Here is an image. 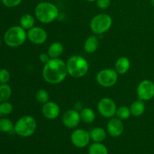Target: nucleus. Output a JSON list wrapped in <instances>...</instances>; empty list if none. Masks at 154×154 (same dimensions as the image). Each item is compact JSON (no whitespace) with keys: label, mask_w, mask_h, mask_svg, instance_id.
I'll use <instances>...</instances> for the list:
<instances>
[{"label":"nucleus","mask_w":154,"mask_h":154,"mask_svg":"<svg viewBox=\"0 0 154 154\" xmlns=\"http://www.w3.org/2000/svg\"><path fill=\"white\" fill-rule=\"evenodd\" d=\"M67 75L66 63L60 58L51 59L45 64L42 70V76L45 81L53 85L63 82Z\"/></svg>","instance_id":"f257e3e1"},{"label":"nucleus","mask_w":154,"mask_h":154,"mask_svg":"<svg viewBox=\"0 0 154 154\" xmlns=\"http://www.w3.org/2000/svg\"><path fill=\"white\" fill-rule=\"evenodd\" d=\"M60 11L54 3L48 1L41 2L35 8V16L39 22L44 24L51 23L58 18Z\"/></svg>","instance_id":"f03ea898"},{"label":"nucleus","mask_w":154,"mask_h":154,"mask_svg":"<svg viewBox=\"0 0 154 154\" xmlns=\"http://www.w3.org/2000/svg\"><path fill=\"white\" fill-rule=\"evenodd\" d=\"M68 75L74 78H81L85 76L90 69L88 61L81 55H73L66 62Z\"/></svg>","instance_id":"7ed1b4c3"},{"label":"nucleus","mask_w":154,"mask_h":154,"mask_svg":"<svg viewBox=\"0 0 154 154\" xmlns=\"http://www.w3.org/2000/svg\"><path fill=\"white\" fill-rule=\"evenodd\" d=\"M37 122L33 117L25 115L21 117L14 123V132L23 138H28L35 132Z\"/></svg>","instance_id":"20e7f679"},{"label":"nucleus","mask_w":154,"mask_h":154,"mask_svg":"<svg viewBox=\"0 0 154 154\" xmlns=\"http://www.w3.org/2000/svg\"><path fill=\"white\" fill-rule=\"evenodd\" d=\"M27 32L20 26H14L6 30L4 35V42L10 48H18L25 43Z\"/></svg>","instance_id":"39448f33"},{"label":"nucleus","mask_w":154,"mask_h":154,"mask_svg":"<svg viewBox=\"0 0 154 154\" xmlns=\"http://www.w3.org/2000/svg\"><path fill=\"white\" fill-rule=\"evenodd\" d=\"M113 24V19L109 14L101 13L92 18L90 23L91 31L95 35H102L108 32Z\"/></svg>","instance_id":"423d86ee"},{"label":"nucleus","mask_w":154,"mask_h":154,"mask_svg":"<svg viewBox=\"0 0 154 154\" xmlns=\"http://www.w3.org/2000/svg\"><path fill=\"white\" fill-rule=\"evenodd\" d=\"M118 73L114 69H104L96 75V81L103 87H111L115 85L118 80Z\"/></svg>","instance_id":"0eeeda50"},{"label":"nucleus","mask_w":154,"mask_h":154,"mask_svg":"<svg viewBox=\"0 0 154 154\" xmlns=\"http://www.w3.org/2000/svg\"><path fill=\"white\" fill-rule=\"evenodd\" d=\"M97 109L99 114L103 117L110 119L114 117L117 112V105L112 99L105 97L99 101L97 105Z\"/></svg>","instance_id":"6e6552de"},{"label":"nucleus","mask_w":154,"mask_h":154,"mask_svg":"<svg viewBox=\"0 0 154 154\" xmlns=\"http://www.w3.org/2000/svg\"><path fill=\"white\" fill-rule=\"evenodd\" d=\"M136 92L140 100H151L154 98V83L150 80H143L138 84Z\"/></svg>","instance_id":"1a4fd4ad"},{"label":"nucleus","mask_w":154,"mask_h":154,"mask_svg":"<svg viewBox=\"0 0 154 154\" xmlns=\"http://www.w3.org/2000/svg\"><path fill=\"white\" fill-rule=\"evenodd\" d=\"M71 142L78 148H84L89 145L91 140L90 132L83 129H77L71 134Z\"/></svg>","instance_id":"9d476101"},{"label":"nucleus","mask_w":154,"mask_h":154,"mask_svg":"<svg viewBox=\"0 0 154 154\" xmlns=\"http://www.w3.org/2000/svg\"><path fill=\"white\" fill-rule=\"evenodd\" d=\"M48 32L40 26L32 27L27 31V38L35 45H42L48 40Z\"/></svg>","instance_id":"9b49d317"},{"label":"nucleus","mask_w":154,"mask_h":154,"mask_svg":"<svg viewBox=\"0 0 154 154\" xmlns=\"http://www.w3.org/2000/svg\"><path fill=\"white\" fill-rule=\"evenodd\" d=\"M63 123L69 129H75L81 121L80 112L76 109H69L63 116Z\"/></svg>","instance_id":"f8f14e48"},{"label":"nucleus","mask_w":154,"mask_h":154,"mask_svg":"<svg viewBox=\"0 0 154 154\" xmlns=\"http://www.w3.org/2000/svg\"><path fill=\"white\" fill-rule=\"evenodd\" d=\"M124 125L123 120L118 117L110 118L107 123V132L112 138H118L123 134Z\"/></svg>","instance_id":"ddd939ff"},{"label":"nucleus","mask_w":154,"mask_h":154,"mask_svg":"<svg viewBox=\"0 0 154 154\" xmlns=\"http://www.w3.org/2000/svg\"><path fill=\"white\" fill-rule=\"evenodd\" d=\"M42 113L47 120H54L60 116V108L56 102L48 101L42 106Z\"/></svg>","instance_id":"4468645a"},{"label":"nucleus","mask_w":154,"mask_h":154,"mask_svg":"<svg viewBox=\"0 0 154 154\" xmlns=\"http://www.w3.org/2000/svg\"><path fill=\"white\" fill-rule=\"evenodd\" d=\"M131 66L130 60L126 57H119L115 63L114 69L118 75H124L129 70Z\"/></svg>","instance_id":"2eb2a0df"},{"label":"nucleus","mask_w":154,"mask_h":154,"mask_svg":"<svg viewBox=\"0 0 154 154\" xmlns=\"http://www.w3.org/2000/svg\"><path fill=\"white\" fill-rule=\"evenodd\" d=\"M99 42L97 36L93 35L89 36L86 39V41L84 42V49L87 54H93L97 51V49L99 48Z\"/></svg>","instance_id":"dca6fc26"},{"label":"nucleus","mask_w":154,"mask_h":154,"mask_svg":"<svg viewBox=\"0 0 154 154\" xmlns=\"http://www.w3.org/2000/svg\"><path fill=\"white\" fill-rule=\"evenodd\" d=\"M64 52V46L61 42H53L49 46L48 50V54L51 59L60 58Z\"/></svg>","instance_id":"f3484780"},{"label":"nucleus","mask_w":154,"mask_h":154,"mask_svg":"<svg viewBox=\"0 0 154 154\" xmlns=\"http://www.w3.org/2000/svg\"><path fill=\"white\" fill-rule=\"evenodd\" d=\"M90 135L93 142L102 143L107 137V131L103 128L95 127L90 131Z\"/></svg>","instance_id":"a211bd4d"},{"label":"nucleus","mask_w":154,"mask_h":154,"mask_svg":"<svg viewBox=\"0 0 154 154\" xmlns=\"http://www.w3.org/2000/svg\"><path fill=\"white\" fill-rule=\"evenodd\" d=\"M129 108H130L132 115L135 116V117H140L145 111V104H144V101L138 99V100L134 101L131 104Z\"/></svg>","instance_id":"6ab92c4d"},{"label":"nucleus","mask_w":154,"mask_h":154,"mask_svg":"<svg viewBox=\"0 0 154 154\" xmlns=\"http://www.w3.org/2000/svg\"><path fill=\"white\" fill-rule=\"evenodd\" d=\"M80 116L81 121L87 124L93 123L96 120V113L90 108H82L80 111Z\"/></svg>","instance_id":"aec40b11"},{"label":"nucleus","mask_w":154,"mask_h":154,"mask_svg":"<svg viewBox=\"0 0 154 154\" xmlns=\"http://www.w3.org/2000/svg\"><path fill=\"white\" fill-rule=\"evenodd\" d=\"M35 18L30 14H24L20 19V26L25 30H29L35 26Z\"/></svg>","instance_id":"412c9836"},{"label":"nucleus","mask_w":154,"mask_h":154,"mask_svg":"<svg viewBox=\"0 0 154 154\" xmlns=\"http://www.w3.org/2000/svg\"><path fill=\"white\" fill-rule=\"evenodd\" d=\"M89 154H108V150L102 143L93 142L88 149Z\"/></svg>","instance_id":"4be33fe9"},{"label":"nucleus","mask_w":154,"mask_h":154,"mask_svg":"<svg viewBox=\"0 0 154 154\" xmlns=\"http://www.w3.org/2000/svg\"><path fill=\"white\" fill-rule=\"evenodd\" d=\"M12 95L11 87L8 84H0V103L7 102Z\"/></svg>","instance_id":"5701e85b"},{"label":"nucleus","mask_w":154,"mask_h":154,"mask_svg":"<svg viewBox=\"0 0 154 154\" xmlns=\"http://www.w3.org/2000/svg\"><path fill=\"white\" fill-rule=\"evenodd\" d=\"M14 124L8 118L2 117L0 118V132L3 133H8L14 131Z\"/></svg>","instance_id":"b1692460"},{"label":"nucleus","mask_w":154,"mask_h":154,"mask_svg":"<svg viewBox=\"0 0 154 154\" xmlns=\"http://www.w3.org/2000/svg\"><path fill=\"white\" fill-rule=\"evenodd\" d=\"M132 115L130 111V108L126 106H121L120 108H117V112H116V116L119 119L122 120H126L130 117Z\"/></svg>","instance_id":"393cba45"},{"label":"nucleus","mask_w":154,"mask_h":154,"mask_svg":"<svg viewBox=\"0 0 154 154\" xmlns=\"http://www.w3.org/2000/svg\"><path fill=\"white\" fill-rule=\"evenodd\" d=\"M35 99L39 103L44 105V104L47 103L49 101V93H48L47 90H44V89H40V90H38L36 92Z\"/></svg>","instance_id":"a878e982"},{"label":"nucleus","mask_w":154,"mask_h":154,"mask_svg":"<svg viewBox=\"0 0 154 154\" xmlns=\"http://www.w3.org/2000/svg\"><path fill=\"white\" fill-rule=\"evenodd\" d=\"M13 109V105L8 101L0 103V110H1V113L2 115H8V114H11Z\"/></svg>","instance_id":"bb28decb"},{"label":"nucleus","mask_w":154,"mask_h":154,"mask_svg":"<svg viewBox=\"0 0 154 154\" xmlns=\"http://www.w3.org/2000/svg\"><path fill=\"white\" fill-rule=\"evenodd\" d=\"M11 79V74L6 69H0V84H8Z\"/></svg>","instance_id":"cd10ccee"},{"label":"nucleus","mask_w":154,"mask_h":154,"mask_svg":"<svg viewBox=\"0 0 154 154\" xmlns=\"http://www.w3.org/2000/svg\"><path fill=\"white\" fill-rule=\"evenodd\" d=\"M2 4L7 8H14L20 5L23 0H1Z\"/></svg>","instance_id":"c85d7f7f"},{"label":"nucleus","mask_w":154,"mask_h":154,"mask_svg":"<svg viewBox=\"0 0 154 154\" xmlns=\"http://www.w3.org/2000/svg\"><path fill=\"white\" fill-rule=\"evenodd\" d=\"M96 5L99 9L105 10L111 5V0H96Z\"/></svg>","instance_id":"c756f323"},{"label":"nucleus","mask_w":154,"mask_h":154,"mask_svg":"<svg viewBox=\"0 0 154 154\" xmlns=\"http://www.w3.org/2000/svg\"><path fill=\"white\" fill-rule=\"evenodd\" d=\"M38 59L39 60H40L41 63H44V64H46V63L51 60V57L48 55V53H42V54L39 55Z\"/></svg>","instance_id":"7c9ffc66"},{"label":"nucleus","mask_w":154,"mask_h":154,"mask_svg":"<svg viewBox=\"0 0 154 154\" xmlns=\"http://www.w3.org/2000/svg\"><path fill=\"white\" fill-rule=\"evenodd\" d=\"M150 5H151L152 7L154 8V0H150Z\"/></svg>","instance_id":"2f4dec72"},{"label":"nucleus","mask_w":154,"mask_h":154,"mask_svg":"<svg viewBox=\"0 0 154 154\" xmlns=\"http://www.w3.org/2000/svg\"><path fill=\"white\" fill-rule=\"evenodd\" d=\"M86 1L89 2H96V0H86Z\"/></svg>","instance_id":"473e14b6"},{"label":"nucleus","mask_w":154,"mask_h":154,"mask_svg":"<svg viewBox=\"0 0 154 154\" xmlns=\"http://www.w3.org/2000/svg\"><path fill=\"white\" fill-rule=\"evenodd\" d=\"M1 44H2V41H1V38H0V46H1Z\"/></svg>","instance_id":"72a5a7b5"},{"label":"nucleus","mask_w":154,"mask_h":154,"mask_svg":"<svg viewBox=\"0 0 154 154\" xmlns=\"http://www.w3.org/2000/svg\"><path fill=\"white\" fill-rule=\"evenodd\" d=\"M2 113H1V110H0V116H2Z\"/></svg>","instance_id":"f704fd0d"},{"label":"nucleus","mask_w":154,"mask_h":154,"mask_svg":"<svg viewBox=\"0 0 154 154\" xmlns=\"http://www.w3.org/2000/svg\"><path fill=\"white\" fill-rule=\"evenodd\" d=\"M45 1H49V0H45Z\"/></svg>","instance_id":"c9c22d12"}]
</instances>
